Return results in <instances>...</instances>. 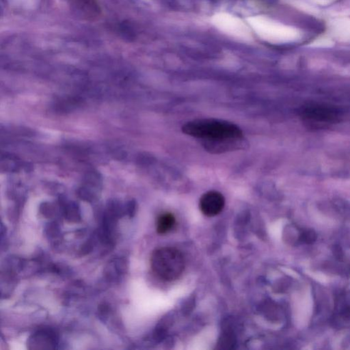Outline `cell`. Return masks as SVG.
Here are the masks:
<instances>
[{
	"label": "cell",
	"instance_id": "ba28073f",
	"mask_svg": "<svg viewBox=\"0 0 350 350\" xmlns=\"http://www.w3.org/2000/svg\"><path fill=\"white\" fill-rule=\"evenodd\" d=\"M77 6L88 19H95L101 14L97 0H75Z\"/></svg>",
	"mask_w": 350,
	"mask_h": 350
},
{
	"label": "cell",
	"instance_id": "7c38bea8",
	"mask_svg": "<svg viewBox=\"0 0 350 350\" xmlns=\"http://www.w3.org/2000/svg\"><path fill=\"white\" fill-rule=\"evenodd\" d=\"M317 235L314 231L309 229V230H304L300 232V233L299 242L302 244H313V243L316 242Z\"/></svg>",
	"mask_w": 350,
	"mask_h": 350
},
{
	"label": "cell",
	"instance_id": "6da1fadb",
	"mask_svg": "<svg viewBox=\"0 0 350 350\" xmlns=\"http://www.w3.org/2000/svg\"><path fill=\"white\" fill-rule=\"evenodd\" d=\"M183 133L202 141L219 142L244 138L242 130L226 120L207 118L187 122L182 127Z\"/></svg>",
	"mask_w": 350,
	"mask_h": 350
},
{
	"label": "cell",
	"instance_id": "5b68a950",
	"mask_svg": "<svg viewBox=\"0 0 350 350\" xmlns=\"http://www.w3.org/2000/svg\"><path fill=\"white\" fill-rule=\"evenodd\" d=\"M225 205L224 196L217 191H209L202 196L199 207L202 214L208 217H214L223 210Z\"/></svg>",
	"mask_w": 350,
	"mask_h": 350
},
{
	"label": "cell",
	"instance_id": "9a60e30c",
	"mask_svg": "<svg viewBox=\"0 0 350 350\" xmlns=\"http://www.w3.org/2000/svg\"><path fill=\"white\" fill-rule=\"evenodd\" d=\"M315 4L319 5H327L329 4L333 0H311Z\"/></svg>",
	"mask_w": 350,
	"mask_h": 350
},
{
	"label": "cell",
	"instance_id": "3957f363",
	"mask_svg": "<svg viewBox=\"0 0 350 350\" xmlns=\"http://www.w3.org/2000/svg\"><path fill=\"white\" fill-rule=\"evenodd\" d=\"M185 264L182 252L175 248H161L154 251L150 258L154 273L164 281L178 279L185 269Z\"/></svg>",
	"mask_w": 350,
	"mask_h": 350
},
{
	"label": "cell",
	"instance_id": "7a4b0ae2",
	"mask_svg": "<svg viewBox=\"0 0 350 350\" xmlns=\"http://www.w3.org/2000/svg\"><path fill=\"white\" fill-rule=\"evenodd\" d=\"M246 22L261 39L272 44L291 43L300 36V33L296 28L263 15L249 17Z\"/></svg>",
	"mask_w": 350,
	"mask_h": 350
},
{
	"label": "cell",
	"instance_id": "277c9868",
	"mask_svg": "<svg viewBox=\"0 0 350 350\" xmlns=\"http://www.w3.org/2000/svg\"><path fill=\"white\" fill-rule=\"evenodd\" d=\"M212 23L216 29L231 38L247 43L253 40L250 27L235 15L225 12L216 13L212 17Z\"/></svg>",
	"mask_w": 350,
	"mask_h": 350
},
{
	"label": "cell",
	"instance_id": "5bb4252c",
	"mask_svg": "<svg viewBox=\"0 0 350 350\" xmlns=\"http://www.w3.org/2000/svg\"><path fill=\"white\" fill-rule=\"evenodd\" d=\"M313 44L316 45L317 47H329L331 46V45H333V42H332L331 40L322 38V39L316 41L315 43H313Z\"/></svg>",
	"mask_w": 350,
	"mask_h": 350
},
{
	"label": "cell",
	"instance_id": "52a82bcc",
	"mask_svg": "<svg viewBox=\"0 0 350 350\" xmlns=\"http://www.w3.org/2000/svg\"><path fill=\"white\" fill-rule=\"evenodd\" d=\"M243 138L219 142L202 141V145L210 153H223L244 148L246 143Z\"/></svg>",
	"mask_w": 350,
	"mask_h": 350
},
{
	"label": "cell",
	"instance_id": "30bf717a",
	"mask_svg": "<svg viewBox=\"0 0 350 350\" xmlns=\"http://www.w3.org/2000/svg\"><path fill=\"white\" fill-rule=\"evenodd\" d=\"M126 264L123 259H115L109 264L106 269L108 279L118 280L125 274Z\"/></svg>",
	"mask_w": 350,
	"mask_h": 350
},
{
	"label": "cell",
	"instance_id": "8992f818",
	"mask_svg": "<svg viewBox=\"0 0 350 350\" xmlns=\"http://www.w3.org/2000/svg\"><path fill=\"white\" fill-rule=\"evenodd\" d=\"M58 343L55 333L51 330H41L30 336L28 341L30 350L54 349Z\"/></svg>",
	"mask_w": 350,
	"mask_h": 350
},
{
	"label": "cell",
	"instance_id": "4fadbf2b",
	"mask_svg": "<svg viewBox=\"0 0 350 350\" xmlns=\"http://www.w3.org/2000/svg\"><path fill=\"white\" fill-rule=\"evenodd\" d=\"M332 250H333V255H334L336 260L339 261L343 260L344 253H343V249H341V246L339 245L333 246Z\"/></svg>",
	"mask_w": 350,
	"mask_h": 350
},
{
	"label": "cell",
	"instance_id": "9c48e42d",
	"mask_svg": "<svg viewBox=\"0 0 350 350\" xmlns=\"http://www.w3.org/2000/svg\"><path fill=\"white\" fill-rule=\"evenodd\" d=\"M176 219L171 213H164L157 218L156 228L159 234L168 233L175 227Z\"/></svg>",
	"mask_w": 350,
	"mask_h": 350
},
{
	"label": "cell",
	"instance_id": "8fae6325",
	"mask_svg": "<svg viewBox=\"0 0 350 350\" xmlns=\"http://www.w3.org/2000/svg\"><path fill=\"white\" fill-rule=\"evenodd\" d=\"M333 30L341 37H348L350 36V19H339L334 21Z\"/></svg>",
	"mask_w": 350,
	"mask_h": 350
}]
</instances>
